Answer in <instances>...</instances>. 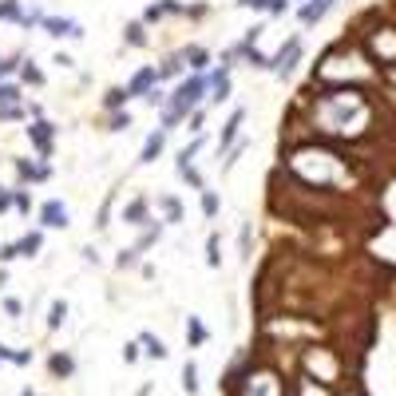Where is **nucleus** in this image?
Instances as JSON below:
<instances>
[{
	"label": "nucleus",
	"mask_w": 396,
	"mask_h": 396,
	"mask_svg": "<svg viewBox=\"0 0 396 396\" xmlns=\"http://www.w3.org/2000/svg\"><path fill=\"white\" fill-rule=\"evenodd\" d=\"M206 76H187L182 83H178L175 91L167 95V103H163V115H158V127L163 131H175V127H182L190 115L198 111V103H202V95H206Z\"/></svg>",
	"instance_id": "1"
},
{
	"label": "nucleus",
	"mask_w": 396,
	"mask_h": 396,
	"mask_svg": "<svg viewBox=\"0 0 396 396\" xmlns=\"http://www.w3.org/2000/svg\"><path fill=\"white\" fill-rule=\"evenodd\" d=\"M301 368H305V376L321 388H337L341 385V373H345V368H341V356L325 345H309L305 353H301Z\"/></svg>",
	"instance_id": "2"
},
{
	"label": "nucleus",
	"mask_w": 396,
	"mask_h": 396,
	"mask_svg": "<svg viewBox=\"0 0 396 396\" xmlns=\"http://www.w3.org/2000/svg\"><path fill=\"white\" fill-rule=\"evenodd\" d=\"M242 380V396H286V380L274 368H250Z\"/></svg>",
	"instance_id": "3"
},
{
	"label": "nucleus",
	"mask_w": 396,
	"mask_h": 396,
	"mask_svg": "<svg viewBox=\"0 0 396 396\" xmlns=\"http://www.w3.org/2000/svg\"><path fill=\"white\" fill-rule=\"evenodd\" d=\"M28 139H32V147H36V155L48 163L52 151H56V123H48V119H36V123H28Z\"/></svg>",
	"instance_id": "4"
},
{
	"label": "nucleus",
	"mask_w": 396,
	"mask_h": 396,
	"mask_svg": "<svg viewBox=\"0 0 396 396\" xmlns=\"http://www.w3.org/2000/svg\"><path fill=\"white\" fill-rule=\"evenodd\" d=\"M297 59H301V36H289L286 44H281V48H277L274 56H269V71H277V76L286 79L289 71H293Z\"/></svg>",
	"instance_id": "5"
},
{
	"label": "nucleus",
	"mask_w": 396,
	"mask_h": 396,
	"mask_svg": "<svg viewBox=\"0 0 396 396\" xmlns=\"http://www.w3.org/2000/svg\"><path fill=\"white\" fill-rule=\"evenodd\" d=\"M40 28L48 32L52 40H64V36L83 40V24H79V20H68V16H44L40 20Z\"/></svg>",
	"instance_id": "6"
},
{
	"label": "nucleus",
	"mask_w": 396,
	"mask_h": 396,
	"mask_svg": "<svg viewBox=\"0 0 396 396\" xmlns=\"http://www.w3.org/2000/svg\"><path fill=\"white\" fill-rule=\"evenodd\" d=\"M40 226H44V230H64V226H71V222H68V202L48 198V202L40 206Z\"/></svg>",
	"instance_id": "7"
},
{
	"label": "nucleus",
	"mask_w": 396,
	"mask_h": 396,
	"mask_svg": "<svg viewBox=\"0 0 396 396\" xmlns=\"http://www.w3.org/2000/svg\"><path fill=\"white\" fill-rule=\"evenodd\" d=\"M155 206L163 210V226H182V222H187V206H182L178 194H158Z\"/></svg>",
	"instance_id": "8"
},
{
	"label": "nucleus",
	"mask_w": 396,
	"mask_h": 396,
	"mask_svg": "<svg viewBox=\"0 0 396 396\" xmlns=\"http://www.w3.org/2000/svg\"><path fill=\"white\" fill-rule=\"evenodd\" d=\"M158 88V68H139L135 76H131V83H127V91H131V99H147L151 91Z\"/></svg>",
	"instance_id": "9"
},
{
	"label": "nucleus",
	"mask_w": 396,
	"mask_h": 396,
	"mask_svg": "<svg viewBox=\"0 0 396 396\" xmlns=\"http://www.w3.org/2000/svg\"><path fill=\"white\" fill-rule=\"evenodd\" d=\"M206 83H210L206 91H210L214 103H226V99H230V68H226V64H218V68L206 76Z\"/></svg>",
	"instance_id": "10"
},
{
	"label": "nucleus",
	"mask_w": 396,
	"mask_h": 396,
	"mask_svg": "<svg viewBox=\"0 0 396 396\" xmlns=\"http://www.w3.org/2000/svg\"><path fill=\"white\" fill-rule=\"evenodd\" d=\"M242 123H246V107H234V111H230V119L222 123V135H218V151H222V155H226V151L234 147L238 127H242Z\"/></svg>",
	"instance_id": "11"
},
{
	"label": "nucleus",
	"mask_w": 396,
	"mask_h": 396,
	"mask_svg": "<svg viewBox=\"0 0 396 396\" xmlns=\"http://www.w3.org/2000/svg\"><path fill=\"white\" fill-rule=\"evenodd\" d=\"M147 210H151V198L147 194H135L127 206H123V222H127V226H147V222H151Z\"/></svg>",
	"instance_id": "12"
},
{
	"label": "nucleus",
	"mask_w": 396,
	"mask_h": 396,
	"mask_svg": "<svg viewBox=\"0 0 396 396\" xmlns=\"http://www.w3.org/2000/svg\"><path fill=\"white\" fill-rule=\"evenodd\" d=\"M333 4H337V0H305V4L297 8V20L313 28V24H321V16H325V12L333 8Z\"/></svg>",
	"instance_id": "13"
},
{
	"label": "nucleus",
	"mask_w": 396,
	"mask_h": 396,
	"mask_svg": "<svg viewBox=\"0 0 396 396\" xmlns=\"http://www.w3.org/2000/svg\"><path fill=\"white\" fill-rule=\"evenodd\" d=\"M163 143H167V131L155 127V131L147 135V143H143V151H139V163H143V167H151V163L163 155Z\"/></svg>",
	"instance_id": "14"
},
{
	"label": "nucleus",
	"mask_w": 396,
	"mask_h": 396,
	"mask_svg": "<svg viewBox=\"0 0 396 396\" xmlns=\"http://www.w3.org/2000/svg\"><path fill=\"white\" fill-rule=\"evenodd\" d=\"M178 56H182V64H187L194 76H202V68L210 64V48H202V44H187V48L178 52Z\"/></svg>",
	"instance_id": "15"
},
{
	"label": "nucleus",
	"mask_w": 396,
	"mask_h": 396,
	"mask_svg": "<svg viewBox=\"0 0 396 396\" xmlns=\"http://www.w3.org/2000/svg\"><path fill=\"white\" fill-rule=\"evenodd\" d=\"M12 167H16V175L24 178V182H44V178L52 175V167H48V163H40V167H36L32 158H16Z\"/></svg>",
	"instance_id": "16"
},
{
	"label": "nucleus",
	"mask_w": 396,
	"mask_h": 396,
	"mask_svg": "<svg viewBox=\"0 0 396 396\" xmlns=\"http://www.w3.org/2000/svg\"><path fill=\"white\" fill-rule=\"evenodd\" d=\"M48 368H52V376L68 380V376H76V356H71V353H52L48 356Z\"/></svg>",
	"instance_id": "17"
},
{
	"label": "nucleus",
	"mask_w": 396,
	"mask_h": 396,
	"mask_svg": "<svg viewBox=\"0 0 396 396\" xmlns=\"http://www.w3.org/2000/svg\"><path fill=\"white\" fill-rule=\"evenodd\" d=\"M12 246H16V257H36L40 246H44V234H40V230H28V234L16 238Z\"/></svg>",
	"instance_id": "18"
},
{
	"label": "nucleus",
	"mask_w": 396,
	"mask_h": 396,
	"mask_svg": "<svg viewBox=\"0 0 396 396\" xmlns=\"http://www.w3.org/2000/svg\"><path fill=\"white\" fill-rule=\"evenodd\" d=\"M139 349H143L151 361H167V345H163V341H158L151 329H143V333H139Z\"/></svg>",
	"instance_id": "19"
},
{
	"label": "nucleus",
	"mask_w": 396,
	"mask_h": 396,
	"mask_svg": "<svg viewBox=\"0 0 396 396\" xmlns=\"http://www.w3.org/2000/svg\"><path fill=\"white\" fill-rule=\"evenodd\" d=\"M210 341V329L198 321V317H187V345L190 349H198V345H206Z\"/></svg>",
	"instance_id": "20"
},
{
	"label": "nucleus",
	"mask_w": 396,
	"mask_h": 396,
	"mask_svg": "<svg viewBox=\"0 0 396 396\" xmlns=\"http://www.w3.org/2000/svg\"><path fill=\"white\" fill-rule=\"evenodd\" d=\"M158 238H163V222H155V218H151L147 226H143V234H139L135 250H139V254H143V250H151V246H155Z\"/></svg>",
	"instance_id": "21"
},
{
	"label": "nucleus",
	"mask_w": 396,
	"mask_h": 396,
	"mask_svg": "<svg viewBox=\"0 0 396 396\" xmlns=\"http://www.w3.org/2000/svg\"><path fill=\"white\" fill-rule=\"evenodd\" d=\"M123 40H127V48H143V44H147V24H143V20H131L127 28H123Z\"/></svg>",
	"instance_id": "22"
},
{
	"label": "nucleus",
	"mask_w": 396,
	"mask_h": 396,
	"mask_svg": "<svg viewBox=\"0 0 396 396\" xmlns=\"http://www.w3.org/2000/svg\"><path fill=\"white\" fill-rule=\"evenodd\" d=\"M127 99H131L127 88H107V95H103V107H107V111H127Z\"/></svg>",
	"instance_id": "23"
},
{
	"label": "nucleus",
	"mask_w": 396,
	"mask_h": 396,
	"mask_svg": "<svg viewBox=\"0 0 396 396\" xmlns=\"http://www.w3.org/2000/svg\"><path fill=\"white\" fill-rule=\"evenodd\" d=\"M20 79H24L28 88H44V71H40L32 59H20Z\"/></svg>",
	"instance_id": "24"
},
{
	"label": "nucleus",
	"mask_w": 396,
	"mask_h": 396,
	"mask_svg": "<svg viewBox=\"0 0 396 396\" xmlns=\"http://www.w3.org/2000/svg\"><path fill=\"white\" fill-rule=\"evenodd\" d=\"M0 361H8V365H32V353L28 349H8L0 341Z\"/></svg>",
	"instance_id": "25"
},
{
	"label": "nucleus",
	"mask_w": 396,
	"mask_h": 396,
	"mask_svg": "<svg viewBox=\"0 0 396 396\" xmlns=\"http://www.w3.org/2000/svg\"><path fill=\"white\" fill-rule=\"evenodd\" d=\"M64 317H68V301L56 297V301L48 305V329H59V325H64Z\"/></svg>",
	"instance_id": "26"
},
{
	"label": "nucleus",
	"mask_w": 396,
	"mask_h": 396,
	"mask_svg": "<svg viewBox=\"0 0 396 396\" xmlns=\"http://www.w3.org/2000/svg\"><path fill=\"white\" fill-rule=\"evenodd\" d=\"M206 266H210V269L222 266V238H218V234L206 238Z\"/></svg>",
	"instance_id": "27"
},
{
	"label": "nucleus",
	"mask_w": 396,
	"mask_h": 396,
	"mask_svg": "<svg viewBox=\"0 0 396 396\" xmlns=\"http://www.w3.org/2000/svg\"><path fill=\"white\" fill-rule=\"evenodd\" d=\"M182 388H187V396H198V365L194 361L182 365Z\"/></svg>",
	"instance_id": "28"
},
{
	"label": "nucleus",
	"mask_w": 396,
	"mask_h": 396,
	"mask_svg": "<svg viewBox=\"0 0 396 396\" xmlns=\"http://www.w3.org/2000/svg\"><path fill=\"white\" fill-rule=\"evenodd\" d=\"M20 16H24V8H20V0H0V24H4V20L20 24Z\"/></svg>",
	"instance_id": "29"
},
{
	"label": "nucleus",
	"mask_w": 396,
	"mask_h": 396,
	"mask_svg": "<svg viewBox=\"0 0 396 396\" xmlns=\"http://www.w3.org/2000/svg\"><path fill=\"white\" fill-rule=\"evenodd\" d=\"M178 71H182V56H167L158 64V79H175Z\"/></svg>",
	"instance_id": "30"
},
{
	"label": "nucleus",
	"mask_w": 396,
	"mask_h": 396,
	"mask_svg": "<svg viewBox=\"0 0 396 396\" xmlns=\"http://www.w3.org/2000/svg\"><path fill=\"white\" fill-rule=\"evenodd\" d=\"M218 210H222V198H218L214 190H202V214H206V218H218Z\"/></svg>",
	"instance_id": "31"
},
{
	"label": "nucleus",
	"mask_w": 396,
	"mask_h": 396,
	"mask_svg": "<svg viewBox=\"0 0 396 396\" xmlns=\"http://www.w3.org/2000/svg\"><path fill=\"white\" fill-rule=\"evenodd\" d=\"M250 242H254V230H250V222H242V230H238V254H242V262L250 257Z\"/></svg>",
	"instance_id": "32"
},
{
	"label": "nucleus",
	"mask_w": 396,
	"mask_h": 396,
	"mask_svg": "<svg viewBox=\"0 0 396 396\" xmlns=\"http://www.w3.org/2000/svg\"><path fill=\"white\" fill-rule=\"evenodd\" d=\"M12 206H16L20 214H32V194H28L24 187H20V190H12Z\"/></svg>",
	"instance_id": "33"
},
{
	"label": "nucleus",
	"mask_w": 396,
	"mask_h": 396,
	"mask_svg": "<svg viewBox=\"0 0 396 396\" xmlns=\"http://www.w3.org/2000/svg\"><path fill=\"white\" fill-rule=\"evenodd\" d=\"M135 262H139V250H135V246L119 250V257H115V266H119V269H131V266H135Z\"/></svg>",
	"instance_id": "34"
},
{
	"label": "nucleus",
	"mask_w": 396,
	"mask_h": 396,
	"mask_svg": "<svg viewBox=\"0 0 396 396\" xmlns=\"http://www.w3.org/2000/svg\"><path fill=\"white\" fill-rule=\"evenodd\" d=\"M131 127V111H111V127L107 131H127Z\"/></svg>",
	"instance_id": "35"
},
{
	"label": "nucleus",
	"mask_w": 396,
	"mask_h": 396,
	"mask_svg": "<svg viewBox=\"0 0 396 396\" xmlns=\"http://www.w3.org/2000/svg\"><path fill=\"white\" fill-rule=\"evenodd\" d=\"M139 356H143V349H139V341H127V345H123V361H127V365H135Z\"/></svg>",
	"instance_id": "36"
},
{
	"label": "nucleus",
	"mask_w": 396,
	"mask_h": 396,
	"mask_svg": "<svg viewBox=\"0 0 396 396\" xmlns=\"http://www.w3.org/2000/svg\"><path fill=\"white\" fill-rule=\"evenodd\" d=\"M4 313L20 317V313H24V301H20V297H4Z\"/></svg>",
	"instance_id": "37"
},
{
	"label": "nucleus",
	"mask_w": 396,
	"mask_h": 396,
	"mask_svg": "<svg viewBox=\"0 0 396 396\" xmlns=\"http://www.w3.org/2000/svg\"><path fill=\"white\" fill-rule=\"evenodd\" d=\"M8 119H24V107H0V123H8Z\"/></svg>",
	"instance_id": "38"
},
{
	"label": "nucleus",
	"mask_w": 396,
	"mask_h": 396,
	"mask_svg": "<svg viewBox=\"0 0 396 396\" xmlns=\"http://www.w3.org/2000/svg\"><path fill=\"white\" fill-rule=\"evenodd\" d=\"M286 8H289V0H269V4H266V12H269V16H281Z\"/></svg>",
	"instance_id": "39"
},
{
	"label": "nucleus",
	"mask_w": 396,
	"mask_h": 396,
	"mask_svg": "<svg viewBox=\"0 0 396 396\" xmlns=\"http://www.w3.org/2000/svg\"><path fill=\"white\" fill-rule=\"evenodd\" d=\"M8 206H12V190H8V187H0V214H4Z\"/></svg>",
	"instance_id": "40"
},
{
	"label": "nucleus",
	"mask_w": 396,
	"mask_h": 396,
	"mask_svg": "<svg viewBox=\"0 0 396 396\" xmlns=\"http://www.w3.org/2000/svg\"><path fill=\"white\" fill-rule=\"evenodd\" d=\"M269 0H238V8H266Z\"/></svg>",
	"instance_id": "41"
},
{
	"label": "nucleus",
	"mask_w": 396,
	"mask_h": 396,
	"mask_svg": "<svg viewBox=\"0 0 396 396\" xmlns=\"http://www.w3.org/2000/svg\"><path fill=\"white\" fill-rule=\"evenodd\" d=\"M4 281H8V269L0 266V289H4Z\"/></svg>",
	"instance_id": "42"
},
{
	"label": "nucleus",
	"mask_w": 396,
	"mask_h": 396,
	"mask_svg": "<svg viewBox=\"0 0 396 396\" xmlns=\"http://www.w3.org/2000/svg\"><path fill=\"white\" fill-rule=\"evenodd\" d=\"M20 396H36V392H32V388H24V392H20Z\"/></svg>",
	"instance_id": "43"
},
{
	"label": "nucleus",
	"mask_w": 396,
	"mask_h": 396,
	"mask_svg": "<svg viewBox=\"0 0 396 396\" xmlns=\"http://www.w3.org/2000/svg\"><path fill=\"white\" fill-rule=\"evenodd\" d=\"M341 396H356V392H341Z\"/></svg>",
	"instance_id": "44"
}]
</instances>
